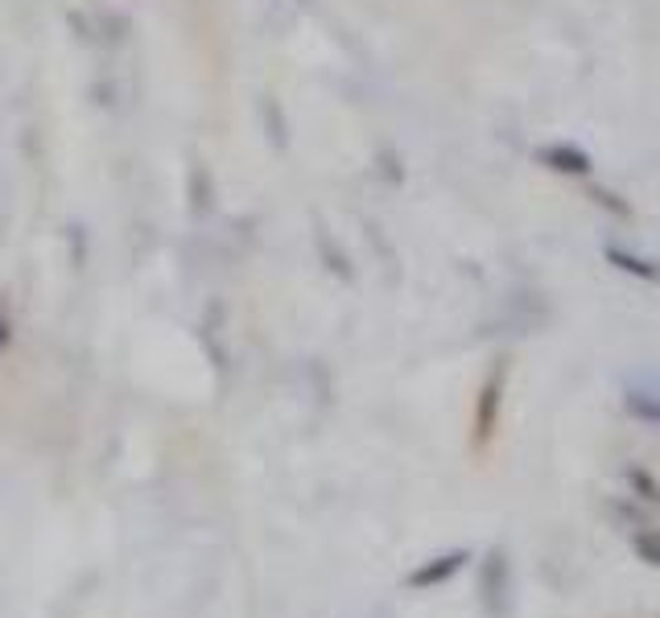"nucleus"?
Here are the masks:
<instances>
[{"label":"nucleus","mask_w":660,"mask_h":618,"mask_svg":"<svg viewBox=\"0 0 660 618\" xmlns=\"http://www.w3.org/2000/svg\"><path fill=\"white\" fill-rule=\"evenodd\" d=\"M462 565H467V548L441 553V556H434L429 565H422L417 573H409V586L413 589H434V586H441V582H450V577H455Z\"/></svg>","instance_id":"obj_1"},{"label":"nucleus","mask_w":660,"mask_h":618,"mask_svg":"<svg viewBox=\"0 0 660 618\" xmlns=\"http://www.w3.org/2000/svg\"><path fill=\"white\" fill-rule=\"evenodd\" d=\"M541 161H550L557 173H574V178L590 173V157L574 145H550V149H541Z\"/></svg>","instance_id":"obj_2"},{"label":"nucleus","mask_w":660,"mask_h":618,"mask_svg":"<svg viewBox=\"0 0 660 618\" xmlns=\"http://www.w3.org/2000/svg\"><path fill=\"white\" fill-rule=\"evenodd\" d=\"M500 387H503V367L491 375L488 392H483V401H479V441H488L491 429H496V413H500Z\"/></svg>","instance_id":"obj_3"},{"label":"nucleus","mask_w":660,"mask_h":618,"mask_svg":"<svg viewBox=\"0 0 660 618\" xmlns=\"http://www.w3.org/2000/svg\"><path fill=\"white\" fill-rule=\"evenodd\" d=\"M607 260L615 264V268H624V273H631V277H645V280H660V268L652 260H640V256H631V252H624V247H607Z\"/></svg>","instance_id":"obj_4"},{"label":"nucleus","mask_w":660,"mask_h":618,"mask_svg":"<svg viewBox=\"0 0 660 618\" xmlns=\"http://www.w3.org/2000/svg\"><path fill=\"white\" fill-rule=\"evenodd\" d=\"M628 413H631V417L648 420V425H660V401H657V396H645V392H628Z\"/></svg>","instance_id":"obj_5"},{"label":"nucleus","mask_w":660,"mask_h":618,"mask_svg":"<svg viewBox=\"0 0 660 618\" xmlns=\"http://www.w3.org/2000/svg\"><path fill=\"white\" fill-rule=\"evenodd\" d=\"M636 553L645 556V561H652V565H660V532H640L636 536Z\"/></svg>","instance_id":"obj_6"},{"label":"nucleus","mask_w":660,"mask_h":618,"mask_svg":"<svg viewBox=\"0 0 660 618\" xmlns=\"http://www.w3.org/2000/svg\"><path fill=\"white\" fill-rule=\"evenodd\" d=\"M631 482L645 491V499H657V503H660V487L652 479H645V470H631Z\"/></svg>","instance_id":"obj_7"}]
</instances>
